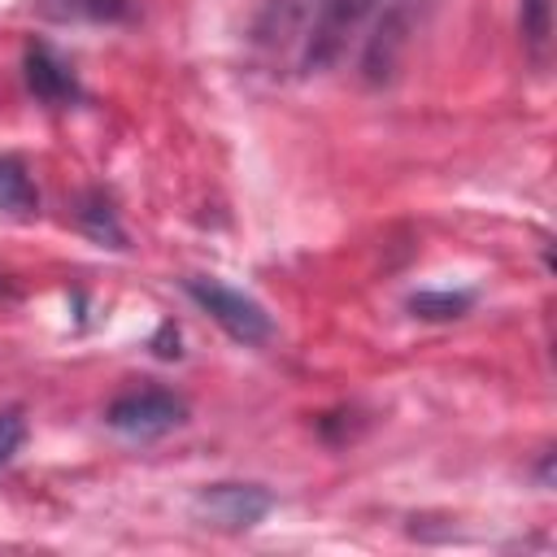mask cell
Instances as JSON below:
<instances>
[{"mask_svg": "<svg viewBox=\"0 0 557 557\" xmlns=\"http://www.w3.org/2000/svg\"><path fill=\"white\" fill-rule=\"evenodd\" d=\"M183 287H187V296H191L231 339H239V344H265V339L274 335L270 313H265L252 296H244L239 287H226V283H218V278H187Z\"/></svg>", "mask_w": 557, "mask_h": 557, "instance_id": "cell-1", "label": "cell"}, {"mask_svg": "<svg viewBox=\"0 0 557 557\" xmlns=\"http://www.w3.org/2000/svg\"><path fill=\"white\" fill-rule=\"evenodd\" d=\"M104 422L126 440H161L165 431L187 422V405L165 387H135L104 409Z\"/></svg>", "mask_w": 557, "mask_h": 557, "instance_id": "cell-2", "label": "cell"}, {"mask_svg": "<svg viewBox=\"0 0 557 557\" xmlns=\"http://www.w3.org/2000/svg\"><path fill=\"white\" fill-rule=\"evenodd\" d=\"M270 505H274V496L257 483H209L191 500L196 518L218 531H248L270 513Z\"/></svg>", "mask_w": 557, "mask_h": 557, "instance_id": "cell-3", "label": "cell"}, {"mask_svg": "<svg viewBox=\"0 0 557 557\" xmlns=\"http://www.w3.org/2000/svg\"><path fill=\"white\" fill-rule=\"evenodd\" d=\"M374 0H318L309 39H305V70H326L344 44L357 35V26L370 17Z\"/></svg>", "mask_w": 557, "mask_h": 557, "instance_id": "cell-4", "label": "cell"}, {"mask_svg": "<svg viewBox=\"0 0 557 557\" xmlns=\"http://www.w3.org/2000/svg\"><path fill=\"white\" fill-rule=\"evenodd\" d=\"M26 87H30L44 104H52V109H65V104H74V100L83 96V87H78L70 61H61L48 44H30V48H26Z\"/></svg>", "mask_w": 557, "mask_h": 557, "instance_id": "cell-5", "label": "cell"}, {"mask_svg": "<svg viewBox=\"0 0 557 557\" xmlns=\"http://www.w3.org/2000/svg\"><path fill=\"white\" fill-rule=\"evenodd\" d=\"M39 17L61 26H109L131 13V0H30Z\"/></svg>", "mask_w": 557, "mask_h": 557, "instance_id": "cell-6", "label": "cell"}, {"mask_svg": "<svg viewBox=\"0 0 557 557\" xmlns=\"http://www.w3.org/2000/svg\"><path fill=\"white\" fill-rule=\"evenodd\" d=\"M0 209L13 218H30L39 209V191L22 157H0Z\"/></svg>", "mask_w": 557, "mask_h": 557, "instance_id": "cell-7", "label": "cell"}, {"mask_svg": "<svg viewBox=\"0 0 557 557\" xmlns=\"http://www.w3.org/2000/svg\"><path fill=\"white\" fill-rule=\"evenodd\" d=\"M470 305H474V296H470V292H418V296H409L413 318H426V322L461 318Z\"/></svg>", "mask_w": 557, "mask_h": 557, "instance_id": "cell-8", "label": "cell"}, {"mask_svg": "<svg viewBox=\"0 0 557 557\" xmlns=\"http://www.w3.org/2000/svg\"><path fill=\"white\" fill-rule=\"evenodd\" d=\"M78 226H83L91 239H100V244H109V248H122V226L113 222V209H109L104 200H91L87 209H78Z\"/></svg>", "mask_w": 557, "mask_h": 557, "instance_id": "cell-9", "label": "cell"}, {"mask_svg": "<svg viewBox=\"0 0 557 557\" xmlns=\"http://www.w3.org/2000/svg\"><path fill=\"white\" fill-rule=\"evenodd\" d=\"M548 35H553V26H548V0H522V39L531 44L535 57H544Z\"/></svg>", "mask_w": 557, "mask_h": 557, "instance_id": "cell-10", "label": "cell"}, {"mask_svg": "<svg viewBox=\"0 0 557 557\" xmlns=\"http://www.w3.org/2000/svg\"><path fill=\"white\" fill-rule=\"evenodd\" d=\"M22 440H26V418H22V409H0V466L13 461V453L22 448Z\"/></svg>", "mask_w": 557, "mask_h": 557, "instance_id": "cell-11", "label": "cell"}, {"mask_svg": "<svg viewBox=\"0 0 557 557\" xmlns=\"http://www.w3.org/2000/svg\"><path fill=\"white\" fill-rule=\"evenodd\" d=\"M152 352H157V357H178V326H174V322H165V326L157 331Z\"/></svg>", "mask_w": 557, "mask_h": 557, "instance_id": "cell-12", "label": "cell"}]
</instances>
